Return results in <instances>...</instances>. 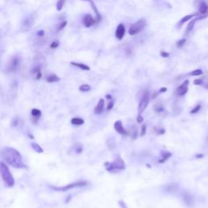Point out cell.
Segmentation results:
<instances>
[{
    "label": "cell",
    "mask_w": 208,
    "mask_h": 208,
    "mask_svg": "<svg viewBox=\"0 0 208 208\" xmlns=\"http://www.w3.org/2000/svg\"><path fill=\"white\" fill-rule=\"evenodd\" d=\"M20 65V58L18 56H14L11 60V63L8 66V70L11 72H15L18 69Z\"/></svg>",
    "instance_id": "obj_11"
},
{
    "label": "cell",
    "mask_w": 208,
    "mask_h": 208,
    "mask_svg": "<svg viewBox=\"0 0 208 208\" xmlns=\"http://www.w3.org/2000/svg\"><path fill=\"white\" fill-rule=\"evenodd\" d=\"M114 107V102L111 99L109 102H108V103H107V111H110V110L112 109V107Z\"/></svg>",
    "instance_id": "obj_35"
},
{
    "label": "cell",
    "mask_w": 208,
    "mask_h": 208,
    "mask_svg": "<svg viewBox=\"0 0 208 208\" xmlns=\"http://www.w3.org/2000/svg\"><path fill=\"white\" fill-rule=\"evenodd\" d=\"M66 0H58L57 3H56V9L57 11H61L63 9V6L65 4Z\"/></svg>",
    "instance_id": "obj_27"
},
{
    "label": "cell",
    "mask_w": 208,
    "mask_h": 208,
    "mask_svg": "<svg viewBox=\"0 0 208 208\" xmlns=\"http://www.w3.org/2000/svg\"><path fill=\"white\" fill-rule=\"evenodd\" d=\"M35 74H36V79H37V80L41 79V70H38V72H36Z\"/></svg>",
    "instance_id": "obj_40"
},
{
    "label": "cell",
    "mask_w": 208,
    "mask_h": 208,
    "mask_svg": "<svg viewBox=\"0 0 208 208\" xmlns=\"http://www.w3.org/2000/svg\"><path fill=\"white\" fill-rule=\"evenodd\" d=\"M153 109L156 113H161L164 111V107L161 103H157L154 106Z\"/></svg>",
    "instance_id": "obj_24"
},
{
    "label": "cell",
    "mask_w": 208,
    "mask_h": 208,
    "mask_svg": "<svg viewBox=\"0 0 208 208\" xmlns=\"http://www.w3.org/2000/svg\"><path fill=\"white\" fill-rule=\"evenodd\" d=\"M184 198H185V203H186L187 204H190V203H191L192 198H191V196H190L189 194H187V195L185 194Z\"/></svg>",
    "instance_id": "obj_34"
},
{
    "label": "cell",
    "mask_w": 208,
    "mask_h": 208,
    "mask_svg": "<svg viewBox=\"0 0 208 208\" xmlns=\"http://www.w3.org/2000/svg\"><path fill=\"white\" fill-rule=\"evenodd\" d=\"M198 12L201 15H206V14H208V5L205 2H202V3H200Z\"/></svg>",
    "instance_id": "obj_15"
},
{
    "label": "cell",
    "mask_w": 208,
    "mask_h": 208,
    "mask_svg": "<svg viewBox=\"0 0 208 208\" xmlns=\"http://www.w3.org/2000/svg\"><path fill=\"white\" fill-rule=\"evenodd\" d=\"M74 151L77 154L81 153L83 151V145L81 143H76L74 145Z\"/></svg>",
    "instance_id": "obj_26"
},
{
    "label": "cell",
    "mask_w": 208,
    "mask_h": 208,
    "mask_svg": "<svg viewBox=\"0 0 208 208\" xmlns=\"http://www.w3.org/2000/svg\"><path fill=\"white\" fill-rule=\"evenodd\" d=\"M87 185V182L86 181H77V182H74V183L69 184V185H64V186H61V187H55L52 186L50 187L52 189L54 190H56V191H62V192H65L68 191L69 189H74V188H77V187H83Z\"/></svg>",
    "instance_id": "obj_5"
},
{
    "label": "cell",
    "mask_w": 208,
    "mask_h": 208,
    "mask_svg": "<svg viewBox=\"0 0 208 208\" xmlns=\"http://www.w3.org/2000/svg\"><path fill=\"white\" fill-rule=\"evenodd\" d=\"M146 133V125L145 124H143L142 127H141V132H140V135L143 137L144 135Z\"/></svg>",
    "instance_id": "obj_31"
},
{
    "label": "cell",
    "mask_w": 208,
    "mask_h": 208,
    "mask_svg": "<svg viewBox=\"0 0 208 208\" xmlns=\"http://www.w3.org/2000/svg\"><path fill=\"white\" fill-rule=\"evenodd\" d=\"M185 42H186V39H181L176 42V46H177V47H182Z\"/></svg>",
    "instance_id": "obj_33"
},
{
    "label": "cell",
    "mask_w": 208,
    "mask_h": 208,
    "mask_svg": "<svg viewBox=\"0 0 208 208\" xmlns=\"http://www.w3.org/2000/svg\"><path fill=\"white\" fill-rule=\"evenodd\" d=\"M150 102V93L149 91L146 90L144 92L142 99L138 104V107H137V111H138V114H142V113L145 110L147 107L148 104Z\"/></svg>",
    "instance_id": "obj_6"
},
{
    "label": "cell",
    "mask_w": 208,
    "mask_h": 208,
    "mask_svg": "<svg viewBox=\"0 0 208 208\" xmlns=\"http://www.w3.org/2000/svg\"><path fill=\"white\" fill-rule=\"evenodd\" d=\"M189 82L188 80L185 81L176 90V94L178 96L185 95V94L188 92V90H189Z\"/></svg>",
    "instance_id": "obj_7"
},
{
    "label": "cell",
    "mask_w": 208,
    "mask_h": 208,
    "mask_svg": "<svg viewBox=\"0 0 208 208\" xmlns=\"http://www.w3.org/2000/svg\"><path fill=\"white\" fill-rule=\"evenodd\" d=\"M90 3L91 7H92V8H93V11L95 12V14H96V19L95 20H96V22L98 23V22H99L102 20V16L100 15V13H99V11H98L97 7H96L95 4H94V3H93V1H92V0H90Z\"/></svg>",
    "instance_id": "obj_17"
},
{
    "label": "cell",
    "mask_w": 208,
    "mask_h": 208,
    "mask_svg": "<svg viewBox=\"0 0 208 208\" xmlns=\"http://www.w3.org/2000/svg\"><path fill=\"white\" fill-rule=\"evenodd\" d=\"M71 123L74 125H82L83 124L85 123V121L83 119H81V118L75 117L72 118L71 120Z\"/></svg>",
    "instance_id": "obj_22"
},
{
    "label": "cell",
    "mask_w": 208,
    "mask_h": 208,
    "mask_svg": "<svg viewBox=\"0 0 208 208\" xmlns=\"http://www.w3.org/2000/svg\"><path fill=\"white\" fill-rule=\"evenodd\" d=\"M200 109H201V105H200V104H197V106H196L194 109H192L191 111H190V113H191V114H196V113H197L199 112Z\"/></svg>",
    "instance_id": "obj_30"
},
{
    "label": "cell",
    "mask_w": 208,
    "mask_h": 208,
    "mask_svg": "<svg viewBox=\"0 0 208 208\" xmlns=\"http://www.w3.org/2000/svg\"><path fill=\"white\" fill-rule=\"evenodd\" d=\"M97 23L96 20L93 18L90 14H86L84 18H83V25H85L86 28H90L93 26Z\"/></svg>",
    "instance_id": "obj_8"
},
{
    "label": "cell",
    "mask_w": 208,
    "mask_h": 208,
    "mask_svg": "<svg viewBox=\"0 0 208 208\" xmlns=\"http://www.w3.org/2000/svg\"><path fill=\"white\" fill-rule=\"evenodd\" d=\"M197 20V18H195V19L193 18V19L191 20V21L189 22V24L188 25V26H187V29H186L187 33H189V32H191V31L193 30V29H194V27L195 23H196Z\"/></svg>",
    "instance_id": "obj_23"
},
{
    "label": "cell",
    "mask_w": 208,
    "mask_h": 208,
    "mask_svg": "<svg viewBox=\"0 0 208 208\" xmlns=\"http://www.w3.org/2000/svg\"><path fill=\"white\" fill-rule=\"evenodd\" d=\"M83 1H89V2H90V0H83Z\"/></svg>",
    "instance_id": "obj_49"
},
{
    "label": "cell",
    "mask_w": 208,
    "mask_h": 208,
    "mask_svg": "<svg viewBox=\"0 0 208 208\" xmlns=\"http://www.w3.org/2000/svg\"><path fill=\"white\" fill-rule=\"evenodd\" d=\"M119 205H120V206H121V208H128L127 207V206L125 205V203H124L123 201H119Z\"/></svg>",
    "instance_id": "obj_42"
},
{
    "label": "cell",
    "mask_w": 208,
    "mask_h": 208,
    "mask_svg": "<svg viewBox=\"0 0 208 208\" xmlns=\"http://www.w3.org/2000/svg\"><path fill=\"white\" fill-rule=\"evenodd\" d=\"M206 89H207V90H208V85H206Z\"/></svg>",
    "instance_id": "obj_48"
},
{
    "label": "cell",
    "mask_w": 208,
    "mask_h": 208,
    "mask_svg": "<svg viewBox=\"0 0 208 208\" xmlns=\"http://www.w3.org/2000/svg\"><path fill=\"white\" fill-rule=\"evenodd\" d=\"M0 175L2 176L3 181H4L6 186H14L15 180H14L13 176L11 175V173L10 169H9V167L3 162H0Z\"/></svg>",
    "instance_id": "obj_2"
},
{
    "label": "cell",
    "mask_w": 208,
    "mask_h": 208,
    "mask_svg": "<svg viewBox=\"0 0 208 208\" xmlns=\"http://www.w3.org/2000/svg\"><path fill=\"white\" fill-rule=\"evenodd\" d=\"M37 35L39 36V37H43L45 35V32H44V30L37 31Z\"/></svg>",
    "instance_id": "obj_41"
},
{
    "label": "cell",
    "mask_w": 208,
    "mask_h": 208,
    "mask_svg": "<svg viewBox=\"0 0 208 208\" xmlns=\"http://www.w3.org/2000/svg\"><path fill=\"white\" fill-rule=\"evenodd\" d=\"M104 104H105L104 99H100L99 101V102H98V104H97V106H96L95 109H94V112H95L96 114H101V113L102 112Z\"/></svg>",
    "instance_id": "obj_13"
},
{
    "label": "cell",
    "mask_w": 208,
    "mask_h": 208,
    "mask_svg": "<svg viewBox=\"0 0 208 208\" xmlns=\"http://www.w3.org/2000/svg\"><path fill=\"white\" fill-rule=\"evenodd\" d=\"M67 24H68V22L66 21V20H64V21L62 22V23L60 24V26H59V28H58L57 32H60V31H61L62 29H63L66 27Z\"/></svg>",
    "instance_id": "obj_32"
},
{
    "label": "cell",
    "mask_w": 208,
    "mask_h": 208,
    "mask_svg": "<svg viewBox=\"0 0 208 208\" xmlns=\"http://www.w3.org/2000/svg\"><path fill=\"white\" fill-rule=\"evenodd\" d=\"M3 159L7 162V164L11 165L16 168H25L26 167L23 162L20 154L18 151L11 147L3 148L1 151Z\"/></svg>",
    "instance_id": "obj_1"
},
{
    "label": "cell",
    "mask_w": 208,
    "mask_h": 208,
    "mask_svg": "<svg viewBox=\"0 0 208 208\" xmlns=\"http://www.w3.org/2000/svg\"><path fill=\"white\" fill-rule=\"evenodd\" d=\"M114 128H115V131L117 132L119 134L121 135H128L129 133L123 127V124H122V122L121 121H115V124H114Z\"/></svg>",
    "instance_id": "obj_9"
},
{
    "label": "cell",
    "mask_w": 208,
    "mask_h": 208,
    "mask_svg": "<svg viewBox=\"0 0 208 208\" xmlns=\"http://www.w3.org/2000/svg\"><path fill=\"white\" fill-rule=\"evenodd\" d=\"M128 133H129V134L132 137V138L133 140H135L136 138H137V133H138V131H137V128L136 127V126H133L131 129H130V130L129 131H128Z\"/></svg>",
    "instance_id": "obj_19"
},
{
    "label": "cell",
    "mask_w": 208,
    "mask_h": 208,
    "mask_svg": "<svg viewBox=\"0 0 208 208\" xmlns=\"http://www.w3.org/2000/svg\"><path fill=\"white\" fill-rule=\"evenodd\" d=\"M91 90L90 85H87V84H84V85H81L80 86L79 90L81 91V92H88Z\"/></svg>",
    "instance_id": "obj_28"
},
{
    "label": "cell",
    "mask_w": 208,
    "mask_h": 208,
    "mask_svg": "<svg viewBox=\"0 0 208 208\" xmlns=\"http://www.w3.org/2000/svg\"><path fill=\"white\" fill-rule=\"evenodd\" d=\"M160 55H161L163 58H168L170 56V54L168 52H165L162 50V51L160 52Z\"/></svg>",
    "instance_id": "obj_37"
},
{
    "label": "cell",
    "mask_w": 208,
    "mask_h": 208,
    "mask_svg": "<svg viewBox=\"0 0 208 208\" xmlns=\"http://www.w3.org/2000/svg\"><path fill=\"white\" fill-rule=\"evenodd\" d=\"M159 92H154V93L152 94V97H151V99H154L157 97V96L159 95Z\"/></svg>",
    "instance_id": "obj_43"
},
{
    "label": "cell",
    "mask_w": 208,
    "mask_h": 208,
    "mask_svg": "<svg viewBox=\"0 0 208 208\" xmlns=\"http://www.w3.org/2000/svg\"><path fill=\"white\" fill-rule=\"evenodd\" d=\"M198 15H199V13H194L190 14V15H187V16L184 17L183 18L179 21V24H178V25H180V27H181V25H183L185 22H187L188 20H192L194 17H196V16H198Z\"/></svg>",
    "instance_id": "obj_14"
},
{
    "label": "cell",
    "mask_w": 208,
    "mask_h": 208,
    "mask_svg": "<svg viewBox=\"0 0 208 208\" xmlns=\"http://www.w3.org/2000/svg\"><path fill=\"white\" fill-rule=\"evenodd\" d=\"M143 121H144V120H143V117H142V114H138V115H137V123H142Z\"/></svg>",
    "instance_id": "obj_39"
},
{
    "label": "cell",
    "mask_w": 208,
    "mask_h": 208,
    "mask_svg": "<svg viewBox=\"0 0 208 208\" xmlns=\"http://www.w3.org/2000/svg\"><path fill=\"white\" fill-rule=\"evenodd\" d=\"M165 189L167 190L168 193H175L176 191H177L178 185L176 184H172V185H168L165 187Z\"/></svg>",
    "instance_id": "obj_21"
},
{
    "label": "cell",
    "mask_w": 208,
    "mask_h": 208,
    "mask_svg": "<svg viewBox=\"0 0 208 208\" xmlns=\"http://www.w3.org/2000/svg\"><path fill=\"white\" fill-rule=\"evenodd\" d=\"M31 115H32V121L33 123L36 124L39 121V119L41 115V112L38 109H33L31 111Z\"/></svg>",
    "instance_id": "obj_12"
},
{
    "label": "cell",
    "mask_w": 208,
    "mask_h": 208,
    "mask_svg": "<svg viewBox=\"0 0 208 208\" xmlns=\"http://www.w3.org/2000/svg\"><path fill=\"white\" fill-rule=\"evenodd\" d=\"M203 73V70H201V69H196V70L192 71L191 72L189 73V75H190V76H195V77H197V76L202 75Z\"/></svg>",
    "instance_id": "obj_29"
},
{
    "label": "cell",
    "mask_w": 208,
    "mask_h": 208,
    "mask_svg": "<svg viewBox=\"0 0 208 208\" xmlns=\"http://www.w3.org/2000/svg\"><path fill=\"white\" fill-rule=\"evenodd\" d=\"M29 136L31 137V138H33V136H32V135H30V134H29Z\"/></svg>",
    "instance_id": "obj_47"
},
{
    "label": "cell",
    "mask_w": 208,
    "mask_h": 208,
    "mask_svg": "<svg viewBox=\"0 0 208 208\" xmlns=\"http://www.w3.org/2000/svg\"><path fill=\"white\" fill-rule=\"evenodd\" d=\"M203 80L201 79H195L194 81V85H203Z\"/></svg>",
    "instance_id": "obj_38"
},
{
    "label": "cell",
    "mask_w": 208,
    "mask_h": 208,
    "mask_svg": "<svg viewBox=\"0 0 208 208\" xmlns=\"http://www.w3.org/2000/svg\"><path fill=\"white\" fill-rule=\"evenodd\" d=\"M161 155L162 158L159 160V164H164L172 156V153H170L169 151H161Z\"/></svg>",
    "instance_id": "obj_16"
},
{
    "label": "cell",
    "mask_w": 208,
    "mask_h": 208,
    "mask_svg": "<svg viewBox=\"0 0 208 208\" xmlns=\"http://www.w3.org/2000/svg\"><path fill=\"white\" fill-rule=\"evenodd\" d=\"M31 145H32V148L33 149V151H36L37 153H38V154L43 153V149H42V148H41L38 144H37V143H32Z\"/></svg>",
    "instance_id": "obj_25"
},
{
    "label": "cell",
    "mask_w": 208,
    "mask_h": 208,
    "mask_svg": "<svg viewBox=\"0 0 208 208\" xmlns=\"http://www.w3.org/2000/svg\"><path fill=\"white\" fill-rule=\"evenodd\" d=\"M146 26V20L145 19H141L135 24L132 25L129 29V33L130 35H136L141 33Z\"/></svg>",
    "instance_id": "obj_4"
},
{
    "label": "cell",
    "mask_w": 208,
    "mask_h": 208,
    "mask_svg": "<svg viewBox=\"0 0 208 208\" xmlns=\"http://www.w3.org/2000/svg\"><path fill=\"white\" fill-rule=\"evenodd\" d=\"M203 154H196V158H197V159H201V158H203Z\"/></svg>",
    "instance_id": "obj_45"
},
{
    "label": "cell",
    "mask_w": 208,
    "mask_h": 208,
    "mask_svg": "<svg viewBox=\"0 0 208 208\" xmlns=\"http://www.w3.org/2000/svg\"><path fill=\"white\" fill-rule=\"evenodd\" d=\"M60 77L56 76L55 74H51V75H49L48 77H47V81L48 83H54V82H58L60 81Z\"/></svg>",
    "instance_id": "obj_20"
},
{
    "label": "cell",
    "mask_w": 208,
    "mask_h": 208,
    "mask_svg": "<svg viewBox=\"0 0 208 208\" xmlns=\"http://www.w3.org/2000/svg\"><path fill=\"white\" fill-rule=\"evenodd\" d=\"M71 64L72 65L75 66V67L79 68V69H81V70H84V71H90V67H89L88 65H86V64H84V63H76V62H71Z\"/></svg>",
    "instance_id": "obj_18"
},
{
    "label": "cell",
    "mask_w": 208,
    "mask_h": 208,
    "mask_svg": "<svg viewBox=\"0 0 208 208\" xmlns=\"http://www.w3.org/2000/svg\"><path fill=\"white\" fill-rule=\"evenodd\" d=\"M59 46H60V42H59L58 41H53V42L50 44V48H52V49H55V48H57Z\"/></svg>",
    "instance_id": "obj_36"
},
{
    "label": "cell",
    "mask_w": 208,
    "mask_h": 208,
    "mask_svg": "<svg viewBox=\"0 0 208 208\" xmlns=\"http://www.w3.org/2000/svg\"><path fill=\"white\" fill-rule=\"evenodd\" d=\"M105 167L108 172H115L116 170H124L125 169V164L124 162L122 159L121 156H118L117 158L114 160L112 163H105Z\"/></svg>",
    "instance_id": "obj_3"
},
{
    "label": "cell",
    "mask_w": 208,
    "mask_h": 208,
    "mask_svg": "<svg viewBox=\"0 0 208 208\" xmlns=\"http://www.w3.org/2000/svg\"><path fill=\"white\" fill-rule=\"evenodd\" d=\"M124 34H125V27H124V24H120L115 30V38L118 40H122Z\"/></svg>",
    "instance_id": "obj_10"
},
{
    "label": "cell",
    "mask_w": 208,
    "mask_h": 208,
    "mask_svg": "<svg viewBox=\"0 0 208 208\" xmlns=\"http://www.w3.org/2000/svg\"><path fill=\"white\" fill-rule=\"evenodd\" d=\"M106 98H107V99H109V100H111V99H112V96L110 95V94H107V95H106Z\"/></svg>",
    "instance_id": "obj_46"
},
{
    "label": "cell",
    "mask_w": 208,
    "mask_h": 208,
    "mask_svg": "<svg viewBox=\"0 0 208 208\" xmlns=\"http://www.w3.org/2000/svg\"><path fill=\"white\" fill-rule=\"evenodd\" d=\"M167 88H165V87H163V88H161L160 90H159V93H165L166 91H167Z\"/></svg>",
    "instance_id": "obj_44"
}]
</instances>
